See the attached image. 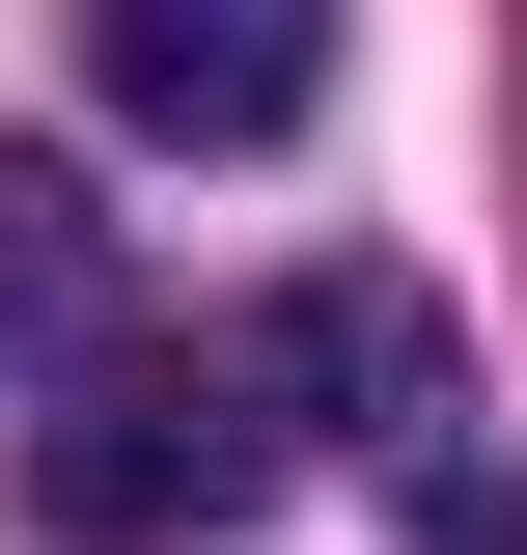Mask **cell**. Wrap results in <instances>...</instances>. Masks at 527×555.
<instances>
[{
	"instance_id": "7a4b0ae2",
	"label": "cell",
	"mask_w": 527,
	"mask_h": 555,
	"mask_svg": "<svg viewBox=\"0 0 527 555\" xmlns=\"http://www.w3.org/2000/svg\"><path fill=\"white\" fill-rule=\"evenodd\" d=\"M83 56H112V112H139V139H306L333 0H112Z\"/></svg>"
},
{
	"instance_id": "277c9868",
	"label": "cell",
	"mask_w": 527,
	"mask_h": 555,
	"mask_svg": "<svg viewBox=\"0 0 527 555\" xmlns=\"http://www.w3.org/2000/svg\"><path fill=\"white\" fill-rule=\"evenodd\" d=\"M83 334H112V195L56 139H0V361H83Z\"/></svg>"
},
{
	"instance_id": "3957f363",
	"label": "cell",
	"mask_w": 527,
	"mask_h": 555,
	"mask_svg": "<svg viewBox=\"0 0 527 555\" xmlns=\"http://www.w3.org/2000/svg\"><path fill=\"white\" fill-rule=\"evenodd\" d=\"M222 361H250V389H333L361 444H389V473H445V389H472L416 278H306V306H278V334H222Z\"/></svg>"
},
{
	"instance_id": "6da1fadb",
	"label": "cell",
	"mask_w": 527,
	"mask_h": 555,
	"mask_svg": "<svg viewBox=\"0 0 527 555\" xmlns=\"http://www.w3.org/2000/svg\"><path fill=\"white\" fill-rule=\"evenodd\" d=\"M250 473H278V416H250V361H195V334H83L56 416H28V500H56V528H112V555L222 528Z\"/></svg>"
}]
</instances>
